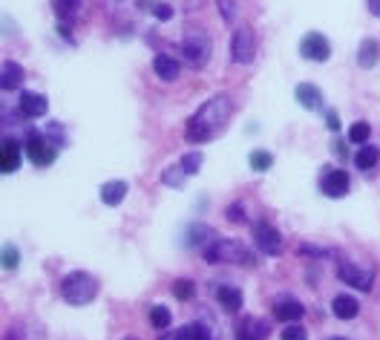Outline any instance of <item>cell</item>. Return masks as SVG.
<instances>
[{
    "instance_id": "obj_1",
    "label": "cell",
    "mask_w": 380,
    "mask_h": 340,
    "mask_svg": "<svg viewBox=\"0 0 380 340\" xmlns=\"http://www.w3.org/2000/svg\"><path fill=\"white\" fill-rule=\"evenodd\" d=\"M231 113H234V101L227 96H216L210 101H205L196 115L188 121V133L185 139L193 142V145H202V142H210L213 135H219L225 130V124L231 121Z\"/></svg>"
},
{
    "instance_id": "obj_2",
    "label": "cell",
    "mask_w": 380,
    "mask_h": 340,
    "mask_svg": "<svg viewBox=\"0 0 380 340\" xmlns=\"http://www.w3.org/2000/svg\"><path fill=\"white\" fill-rule=\"evenodd\" d=\"M61 294L69 306H87L98 294V280L93 274H87V271H72L61 283Z\"/></svg>"
},
{
    "instance_id": "obj_3",
    "label": "cell",
    "mask_w": 380,
    "mask_h": 340,
    "mask_svg": "<svg viewBox=\"0 0 380 340\" xmlns=\"http://www.w3.org/2000/svg\"><path fill=\"white\" fill-rule=\"evenodd\" d=\"M205 259L207 262H231V265H240V262L242 265H251L254 262L251 251L240 239H213V242H207Z\"/></svg>"
},
{
    "instance_id": "obj_4",
    "label": "cell",
    "mask_w": 380,
    "mask_h": 340,
    "mask_svg": "<svg viewBox=\"0 0 380 340\" xmlns=\"http://www.w3.org/2000/svg\"><path fill=\"white\" fill-rule=\"evenodd\" d=\"M182 52H185V61L190 66L202 70V66L207 63V58H210V38H207V32L199 29V26H193V29L188 26L185 29V41H182Z\"/></svg>"
},
{
    "instance_id": "obj_5",
    "label": "cell",
    "mask_w": 380,
    "mask_h": 340,
    "mask_svg": "<svg viewBox=\"0 0 380 340\" xmlns=\"http://www.w3.org/2000/svg\"><path fill=\"white\" fill-rule=\"evenodd\" d=\"M257 55V35L251 26H240L231 38V61L240 66H248Z\"/></svg>"
},
{
    "instance_id": "obj_6",
    "label": "cell",
    "mask_w": 380,
    "mask_h": 340,
    "mask_svg": "<svg viewBox=\"0 0 380 340\" xmlns=\"http://www.w3.org/2000/svg\"><path fill=\"white\" fill-rule=\"evenodd\" d=\"M254 239H257V248H260L265 257H279V254H282V234H279L274 225L260 222V225L254 228Z\"/></svg>"
},
{
    "instance_id": "obj_7",
    "label": "cell",
    "mask_w": 380,
    "mask_h": 340,
    "mask_svg": "<svg viewBox=\"0 0 380 340\" xmlns=\"http://www.w3.org/2000/svg\"><path fill=\"white\" fill-rule=\"evenodd\" d=\"M299 52L306 58H312V61H329L332 46H329V41L320 32H309L306 38H302V43H299Z\"/></svg>"
},
{
    "instance_id": "obj_8",
    "label": "cell",
    "mask_w": 380,
    "mask_h": 340,
    "mask_svg": "<svg viewBox=\"0 0 380 340\" xmlns=\"http://www.w3.org/2000/svg\"><path fill=\"white\" fill-rule=\"evenodd\" d=\"M349 187H351V179H349V173L346 170H329L323 179H320V190L326 193V196H346L349 193Z\"/></svg>"
},
{
    "instance_id": "obj_9",
    "label": "cell",
    "mask_w": 380,
    "mask_h": 340,
    "mask_svg": "<svg viewBox=\"0 0 380 340\" xmlns=\"http://www.w3.org/2000/svg\"><path fill=\"white\" fill-rule=\"evenodd\" d=\"M271 331L268 320H260V317H242L237 323V340H265Z\"/></svg>"
},
{
    "instance_id": "obj_10",
    "label": "cell",
    "mask_w": 380,
    "mask_h": 340,
    "mask_svg": "<svg viewBox=\"0 0 380 340\" xmlns=\"http://www.w3.org/2000/svg\"><path fill=\"white\" fill-rule=\"evenodd\" d=\"M26 153H29V159H32L35 165H41V168L49 165V162L55 159V148L43 139V135H38V133L26 139Z\"/></svg>"
},
{
    "instance_id": "obj_11",
    "label": "cell",
    "mask_w": 380,
    "mask_h": 340,
    "mask_svg": "<svg viewBox=\"0 0 380 340\" xmlns=\"http://www.w3.org/2000/svg\"><path fill=\"white\" fill-rule=\"evenodd\" d=\"M6 340H46V329L38 320H18L6 331Z\"/></svg>"
},
{
    "instance_id": "obj_12",
    "label": "cell",
    "mask_w": 380,
    "mask_h": 340,
    "mask_svg": "<svg viewBox=\"0 0 380 340\" xmlns=\"http://www.w3.org/2000/svg\"><path fill=\"white\" fill-rule=\"evenodd\" d=\"M340 280L343 283H349V286H354V289H371V271H366V268H357V265H351V262H340Z\"/></svg>"
},
{
    "instance_id": "obj_13",
    "label": "cell",
    "mask_w": 380,
    "mask_h": 340,
    "mask_svg": "<svg viewBox=\"0 0 380 340\" xmlns=\"http://www.w3.org/2000/svg\"><path fill=\"white\" fill-rule=\"evenodd\" d=\"M302 314H306V309H302V303L291 300V297H282L274 303V317L282 320V323H297Z\"/></svg>"
},
{
    "instance_id": "obj_14",
    "label": "cell",
    "mask_w": 380,
    "mask_h": 340,
    "mask_svg": "<svg viewBox=\"0 0 380 340\" xmlns=\"http://www.w3.org/2000/svg\"><path fill=\"white\" fill-rule=\"evenodd\" d=\"M153 73L162 78V81H176L179 78V61L168 52H159L153 58Z\"/></svg>"
},
{
    "instance_id": "obj_15",
    "label": "cell",
    "mask_w": 380,
    "mask_h": 340,
    "mask_svg": "<svg viewBox=\"0 0 380 340\" xmlns=\"http://www.w3.org/2000/svg\"><path fill=\"white\" fill-rule=\"evenodd\" d=\"M18 165H21V145L15 139H6L4 148H0V170L9 176L18 170Z\"/></svg>"
},
{
    "instance_id": "obj_16",
    "label": "cell",
    "mask_w": 380,
    "mask_h": 340,
    "mask_svg": "<svg viewBox=\"0 0 380 340\" xmlns=\"http://www.w3.org/2000/svg\"><path fill=\"white\" fill-rule=\"evenodd\" d=\"M46 110H49L46 96H41V93H24L21 96V113L26 118H41Z\"/></svg>"
},
{
    "instance_id": "obj_17",
    "label": "cell",
    "mask_w": 380,
    "mask_h": 340,
    "mask_svg": "<svg viewBox=\"0 0 380 340\" xmlns=\"http://www.w3.org/2000/svg\"><path fill=\"white\" fill-rule=\"evenodd\" d=\"M21 84H24V66L18 61H6L4 73H0V87L9 93V90H18Z\"/></svg>"
},
{
    "instance_id": "obj_18",
    "label": "cell",
    "mask_w": 380,
    "mask_h": 340,
    "mask_svg": "<svg viewBox=\"0 0 380 340\" xmlns=\"http://www.w3.org/2000/svg\"><path fill=\"white\" fill-rule=\"evenodd\" d=\"M124 196H127V182L124 179H113V182L101 185V202L104 205L115 208L118 202H124Z\"/></svg>"
},
{
    "instance_id": "obj_19",
    "label": "cell",
    "mask_w": 380,
    "mask_h": 340,
    "mask_svg": "<svg viewBox=\"0 0 380 340\" xmlns=\"http://www.w3.org/2000/svg\"><path fill=\"white\" fill-rule=\"evenodd\" d=\"M332 309H334V314H337L340 320H351V317H357L360 303H357L351 294H337V297L332 300Z\"/></svg>"
},
{
    "instance_id": "obj_20",
    "label": "cell",
    "mask_w": 380,
    "mask_h": 340,
    "mask_svg": "<svg viewBox=\"0 0 380 340\" xmlns=\"http://www.w3.org/2000/svg\"><path fill=\"white\" fill-rule=\"evenodd\" d=\"M297 101L306 107V110H320L323 107V96L314 84H299L297 87Z\"/></svg>"
},
{
    "instance_id": "obj_21",
    "label": "cell",
    "mask_w": 380,
    "mask_h": 340,
    "mask_svg": "<svg viewBox=\"0 0 380 340\" xmlns=\"http://www.w3.org/2000/svg\"><path fill=\"white\" fill-rule=\"evenodd\" d=\"M216 300L225 306V311H240L242 309V292L234 289V286H219Z\"/></svg>"
},
{
    "instance_id": "obj_22",
    "label": "cell",
    "mask_w": 380,
    "mask_h": 340,
    "mask_svg": "<svg viewBox=\"0 0 380 340\" xmlns=\"http://www.w3.org/2000/svg\"><path fill=\"white\" fill-rule=\"evenodd\" d=\"M377 162H380V150H377V148H369V145H363V148L354 153V165H357L360 170H371Z\"/></svg>"
},
{
    "instance_id": "obj_23",
    "label": "cell",
    "mask_w": 380,
    "mask_h": 340,
    "mask_svg": "<svg viewBox=\"0 0 380 340\" xmlns=\"http://www.w3.org/2000/svg\"><path fill=\"white\" fill-rule=\"evenodd\" d=\"M179 331H182L185 340H213V334L205 323H190V326H182Z\"/></svg>"
},
{
    "instance_id": "obj_24",
    "label": "cell",
    "mask_w": 380,
    "mask_h": 340,
    "mask_svg": "<svg viewBox=\"0 0 380 340\" xmlns=\"http://www.w3.org/2000/svg\"><path fill=\"white\" fill-rule=\"evenodd\" d=\"M78 4H81V0H52V9H55V15H58L61 21H72V15H75V9H78Z\"/></svg>"
},
{
    "instance_id": "obj_25",
    "label": "cell",
    "mask_w": 380,
    "mask_h": 340,
    "mask_svg": "<svg viewBox=\"0 0 380 340\" xmlns=\"http://www.w3.org/2000/svg\"><path fill=\"white\" fill-rule=\"evenodd\" d=\"M170 320H173V314H170L168 306H153V309H150V323H153L156 329H170Z\"/></svg>"
},
{
    "instance_id": "obj_26",
    "label": "cell",
    "mask_w": 380,
    "mask_h": 340,
    "mask_svg": "<svg viewBox=\"0 0 380 340\" xmlns=\"http://www.w3.org/2000/svg\"><path fill=\"white\" fill-rule=\"evenodd\" d=\"M357 61H360V66H366V70H369V66H374L377 63V43L374 41H363Z\"/></svg>"
},
{
    "instance_id": "obj_27",
    "label": "cell",
    "mask_w": 380,
    "mask_h": 340,
    "mask_svg": "<svg viewBox=\"0 0 380 340\" xmlns=\"http://www.w3.org/2000/svg\"><path fill=\"white\" fill-rule=\"evenodd\" d=\"M369 135H371V127L366 121H357V124L349 127V142H354V145H366Z\"/></svg>"
},
{
    "instance_id": "obj_28",
    "label": "cell",
    "mask_w": 380,
    "mask_h": 340,
    "mask_svg": "<svg viewBox=\"0 0 380 340\" xmlns=\"http://www.w3.org/2000/svg\"><path fill=\"white\" fill-rule=\"evenodd\" d=\"M271 162H274V156H271L268 150H254V153H251V168H254V170H268Z\"/></svg>"
},
{
    "instance_id": "obj_29",
    "label": "cell",
    "mask_w": 380,
    "mask_h": 340,
    "mask_svg": "<svg viewBox=\"0 0 380 340\" xmlns=\"http://www.w3.org/2000/svg\"><path fill=\"white\" fill-rule=\"evenodd\" d=\"M18 262H21L18 248H15V245H4V268H6V271H15Z\"/></svg>"
},
{
    "instance_id": "obj_30",
    "label": "cell",
    "mask_w": 380,
    "mask_h": 340,
    "mask_svg": "<svg viewBox=\"0 0 380 340\" xmlns=\"http://www.w3.org/2000/svg\"><path fill=\"white\" fill-rule=\"evenodd\" d=\"M173 294H176L179 300H190V297H193V283H190V280H176V283H173Z\"/></svg>"
},
{
    "instance_id": "obj_31",
    "label": "cell",
    "mask_w": 380,
    "mask_h": 340,
    "mask_svg": "<svg viewBox=\"0 0 380 340\" xmlns=\"http://www.w3.org/2000/svg\"><path fill=\"white\" fill-rule=\"evenodd\" d=\"M282 340H306V329H302L299 323H288L282 329Z\"/></svg>"
},
{
    "instance_id": "obj_32",
    "label": "cell",
    "mask_w": 380,
    "mask_h": 340,
    "mask_svg": "<svg viewBox=\"0 0 380 340\" xmlns=\"http://www.w3.org/2000/svg\"><path fill=\"white\" fill-rule=\"evenodd\" d=\"M188 170L179 165V168H170V170H165V185H173V187H182V176H185Z\"/></svg>"
},
{
    "instance_id": "obj_33",
    "label": "cell",
    "mask_w": 380,
    "mask_h": 340,
    "mask_svg": "<svg viewBox=\"0 0 380 340\" xmlns=\"http://www.w3.org/2000/svg\"><path fill=\"white\" fill-rule=\"evenodd\" d=\"M182 168H185L188 173H196V170L202 168V156H199V153H188V156L182 159Z\"/></svg>"
},
{
    "instance_id": "obj_34",
    "label": "cell",
    "mask_w": 380,
    "mask_h": 340,
    "mask_svg": "<svg viewBox=\"0 0 380 340\" xmlns=\"http://www.w3.org/2000/svg\"><path fill=\"white\" fill-rule=\"evenodd\" d=\"M153 12H156L159 21H170V18H173V9L165 6V4H153Z\"/></svg>"
},
{
    "instance_id": "obj_35",
    "label": "cell",
    "mask_w": 380,
    "mask_h": 340,
    "mask_svg": "<svg viewBox=\"0 0 380 340\" xmlns=\"http://www.w3.org/2000/svg\"><path fill=\"white\" fill-rule=\"evenodd\" d=\"M219 6H222V15H225V21H234V18H237V12H234V4H231V0H219Z\"/></svg>"
},
{
    "instance_id": "obj_36",
    "label": "cell",
    "mask_w": 380,
    "mask_h": 340,
    "mask_svg": "<svg viewBox=\"0 0 380 340\" xmlns=\"http://www.w3.org/2000/svg\"><path fill=\"white\" fill-rule=\"evenodd\" d=\"M227 217H231V220H242V217H245V211H242L240 205H234V208H227Z\"/></svg>"
},
{
    "instance_id": "obj_37",
    "label": "cell",
    "mask_w": 380,
    "mask_h": 340,
    "mask_svg": "<svg viewBox=\"0 0 380 340\" xmlns=\"http://www.w3.org/2000/svg\"><path fill=\"white\" fill-rule=\"evenodd\" d=\"M326 124H329L332 130H340V118H337L334 113H329V115H326Z\"/></svg>"
},
{
    "instance_id": "obj_38",
    "label": "cell",
    "mask_w": 380,
    "mask_h": 340,
    "mask_svg": "<svg viewBox=\"0 0 380 340\" xmlns=\"http://www.w3.org/2000/svg\"><path fill=\"white\" fill-rule=\"evenodd\" d=\"M369 9H371V15L380 18V0H369Z\"/></svg>"
},
{
    "instance_id": "obj_39",
    "label": "cell",
    "mask_w": 380,
    "mask_h": 340,
    "mask_svg": "<svg viewBox=\"0 0 380 340\" xmlns=\"http://www.w3.org/2000/svg\"><path fill=\"white\" fill-rule=\"evenodd\" d=\"M162 340H185V337H182V331H170V334L162 337Z\"/></svg>"
},
{
    "instance_id": "obj_40",
    "label": "cell",
    "mask_w": 380,
    "mask_h": 340,
    "mask_svg": "<svg viewBox=\"0 0 380 340\" xmlns=\"http://www.w3.org/2000/svg\"><path fill=\"white\" fill-rule=\"evenodd\" d=\"M332 340H343V337H332Z\"/></svg>"
}]
</instances>
